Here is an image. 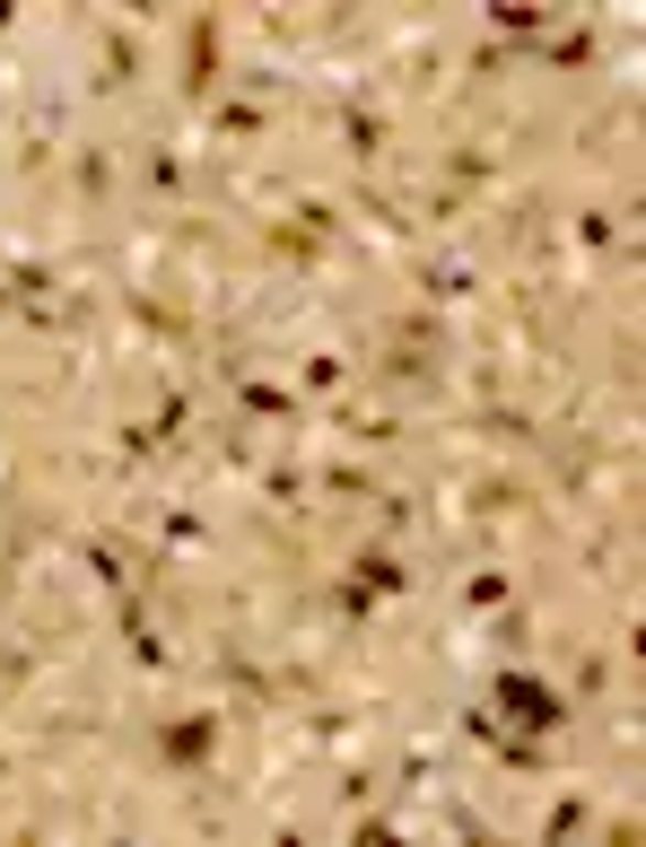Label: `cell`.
<instances>
[{
  "label": "cell",
  "instance_id": "1",
  "mask_svg": "<svg viewBox=\"0 0 646 847\" xmlns=\"http://www.w3.org/2000/svg\"><path fill=\"white\" fill-rule=\"evenodd\" d=\"M507 699H516V717H533V726H550V717H559V699H550V691H533V682H507Z\"/></svg>",
  "mask_w": 646,
  "mask_h": 847
}]
</instances>
